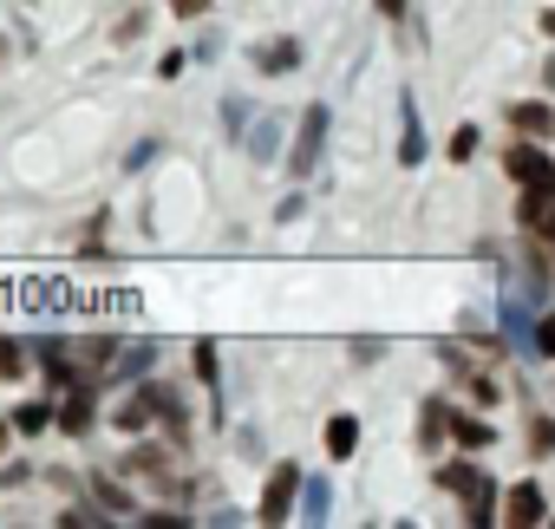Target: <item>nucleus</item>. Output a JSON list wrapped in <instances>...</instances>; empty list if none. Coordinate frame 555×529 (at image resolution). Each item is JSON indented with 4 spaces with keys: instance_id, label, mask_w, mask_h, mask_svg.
<instances>
[{
    "instance_id": "obj_10",
    "label": "nucleus",
    "mask_w": 555,
    "mask_h": 529,
    "mask_svg": "<svg viewBox=\"0 0 555 529\" xmlns=\"http://www.w3.org/2000/svg\"><path fill=\"white\" fill-rule=\"evenodd\" d=\"M542 483H516V490H503V522L509 529H535L542 522Z\"/></svg>"
},
{
    "instance_id": "obj_18",
    "label": "nucleus",
    "mask_w": 555,
    "mask_h": 529,
    "mask_svg": "<svg viewBox=\"0 0 555 529\" xmlns=\"http://www.w3.org/2000/svg\"><path fill=\"white\" fill-rule=\"evenodd\" d=\"M151 418H157V412H151V399H144V386H138V392L118 405V431H144Z\"/></svg>"
},
{
    "instance_id": "obj_5",
    "label": "nucleus",
    "mask_w": 555,
    "mask_h": 529,
    "mask_svg": "<svg viewBox=\"0 0 555 529\" xmlns=\"http://www.w3.org/2000/svg\"><path fill=\"white\" fill-rule=\"evenodd\" d=\"M301 470L295 464H274L268 470V483H261V509H255V522H288L295 516V503H301Z\"/></svg>"
},
{
    "instance_id": "obj_3",
    "label": "nucleus",
    "mask_w": 555,
    "mask_h": 529,
    "mask_svg": "<svg viewBox=\"0 0 555 529\" xmlns=\"http://www.w3.org/2000/svg\"><path fill=\"white\" fill-rule=\"evenodd\" d=\"M327 131H334V112H327V105H308L301 125H295V144H288V177H295V183H308V177L321 170Z\"/></svg>"
},
{
    "instance_id": "obj_28",
    "label": "nucleus",
    "mask_w": 555,
    "mask_h": 529,
    "mask_svg": "<svg viewBox=\"0 0 555 529\" xmlns=\"http://www.w3.org/2000/svg\"><path fill=\"white\" fill-rule=\"evenodd\" d=\"M164 8H170L177 21H196V14H209V0H164Z\"/></svg>"
},
{
    "instance_id": "obj_25",
    "label": "nucleus",
    "mask_w": 555,
    "mask_h": 529,
    "mask_svg": "<svg viewBox=\"0 0 555 529\" xmlns=\"http://www.w3.org/2000/svg\"><path fill=\"white\" fill-rule=\"evenodd\" d=\"M248 157H261V164L274 157V118H261V125H255V138H248Z\"/></svg>"
},
{
    "instance_id": "obj_12",
    "label": "nucleus",
    "mask_w": 555,
    "mask_h": 529,
    "mask_svg": "<svg viewBox=\"0 0 555 529\" xmlns=\"http://www.w3.org/2000/svg\"><path fill=\"white\" fill-rule=\"evenodd\" d=\"M144 399H151V412H157V418H164V425H170V431L183 438V425H190V412H183V399H177L170 386H144Z\"/></svg>"
},
{
    "instance_id": "obj_14",
    "label": "nucleus",
    "mask_w": 555,
    "mask_h": 529,
    "mask_svg": "<svg viewBox=\"0 0 555 529\" xmlns=\"http://www.w3.org/2000/svg\"><path fill=\"white\" fill-rule=\"evenodd\" d=\"M301 66V47L295 40H274V47H255V73H295Z\"/></svg>"
},
{
    "instance_id": "obj_4",
    "label": "nucleus",
    "mask_w": 555,
    "mask_h": 529,
    "mask_svg": "<svg viewBox=\"0 0 555 529\" xmlns=\"http://www.w3.org/2000/svg\"><path fill=\"white\" fill-rule=\"evenodd\" d=\"M503 177L522 183V190H548V196H555V157H548L535 138H522V144L503 151Z\"/></svg>"
},
{
    "instance_id": "obj_23",
    "label": "nucleus",
    "mask_w": 555,
    "mask_h": 529,
    "mask_svg": "<svg viewBox=\"0 0 555 529\" xmlns=\"http://www.w3.org/2000/svg\"><path fill=\"white\" fill-rule=\"evenodd\" d=\"M53 418H60V405H40V399H34V405H21V412H14V431H47Z\"/></svg>"
},
{
    "instance_id": "obj_8",
    "label": "nucleus",
    "mask_w": 555,
    "mask_h": 529,
    "mask_svg": "<svg viewBox=\"0 0 555 529\" xmlns=\"http://www.w3.org/2000/svg\"><path fill=\"white\" fill-rule=\"evenodd\" d=\"M516 222L555 248V196H548V190H522V196H516Z\"/></svg>"
},
{
    "instance_id": "obj_17",
    "label": "nucleus",
    "mask_w": 555,
    "mask_h": 529,
    "mask_svg": "<svg viewBox=\"0 0 555 529\" xmlns=\"http://www.w3.org/2000/svg\"><path fill=\"white\" fill-rule=\"evenodd\" d=\"M451 438H457L464 451H483V444H490V425L470 418V412H451Z\"/></svg>"
},
{
    "instance_id": "obj_26",
    "label": "nucleus",
    "mask_w": 555,
    "mask_h": 529,
    "mask_svg": "<svg viewBox=\"0 0 555 529\" xmlns=\"http://www.w3.org/2000/svg\"><path fill=\"white\" fill-rule=\"evenodd\" d=\"M535 360H555V314H535Z\"/></svg>"
},
{
    "instance_id": "obj_20",
    "label": "nucleus",
    "mask_w": 555,
    "mask_h": 529,
    "mask_svg": "<svg viewBox=\"0 0 555 529\" xmlns=\"http://www.w3.org/2000/svg\"><path fill=\"white\" fill-rule=\"evenodd\" d=\"M477 144H483V131H477V125H457V131H451V144H444V157H451V164H470V157H477Z\"/></svg>"
},
{
    "instance_id": "obj_6",
    "label": "nucleus",
    "mask_w": 555,
    "mask_h": 529,
    "mask_svg": "<svg viewBox=\"0 0 555 529\" xmlns=\"http://www.w3.org/2000/svg\"><path fill=\"white\" fill-rule=\"evenodd\" d=\"M92 418H99V405H92V379L60 386V431H66V438H86Z\"/></svg>"
},
{
    "instance_id": "obj_22",
    "label": "nucleus",
    "mask_w": 555,
    "mask_h": 529,
    "mask_svg": "<svg viewBox=\"0 0 555 529\" xmlns=\"http://www.w3.org/2000/svg\"><path fill=\"white\" fill-rule=\"evenodd\" d=\"M196 373L209 392H222V360H216V340H196Z\"/></svg>"
},
{
    "instance_id": "obj_29",
    "label": "nucleus",
    "mask_w": 555,
    "mask_h": 529,
    "mask_svg": "<svg viewBox=\"0 0 555 529\" xmlns=\"http://www.w3.org/2000/svg\"><path fill=\"white\" fill-rule=\"evenodd\" d=\"M373 8H379L386 21H399V14H405V0H373Z\"/></svg>"
},
{
    "instance_id": "obj_21",
    "label": "nucleus",
    "mask_w": 555,
    "mask_h": 529,
    "mask_svg": "<svg viewBox=\"0 0 555 529\" xmlns=\"http://www.w3.org/2000/svg\"><path fill=\"white\" fill-rule=\"evenodd\" d=\"M529 457H555V418L548 412L529 418Z\"/></svg>"
},
{
    "instance_id": "obj_24",
    "label": "nucleus",
    "mask_w": 555,
    "mask_h": 529,
    "mask_svg": "<svg viewBox=\"0 0 555 529\" xmlns=\"http://www.w3.org/2000/svg\"><path fill=\"white\" fill-rule=\"evenodd\" d=\"M92 496H99V503H105L112 516H125V509H131V496H125V490H118L112 477H92Z\"/></svg>"
},
{
    "instance_id": "obj_9",
    "label": "nucleus",
    "mask_w": 555,
    "mask_h": 529,
    "mask_svg": "<svg viewBox=\"0 0 555 529\" xmlns=\"http://www.w3.org/2000/svg\"><path fill=\"white\" fill-rule=\"evenodd\" d=\"M503 118H509V131H522V138H555V105H548V99H516Z\"/></svg>"
},
{
    "instance_id": "obj_15",
    "label": "nucleus",
    "mask_w": 555,
    "mask_h": 529,
    "mask_svg": "<svg viewBox=\"0 0 555 529\" xmlns=\"http://www.w3.org/2000/svg\"><path fill=\"white\" fill-rule=\"evenodd\" d=\"M151 360H157V347H151V340L118 347V379H144V373H151Z\"/></svg>"
},
{
    "instance_id": "obj_27",
    "label": "nucleus",
    "mask_w": 555,
    "mask_h": 529,
    "mask_svg": "<svg viewBox=\"0 0 555 529\" xmlns=\"http://www.w3.org/2000/svg\"><path fill=\"white\" fill-rule=\"evenodd\" d=\"M242 125H248V105H242V99H222V131L242 138Z\"/></svg>"
},
{
    "instance_id": "obj_13",
    "label": "nucleus",
    "mask_w": 555,
    "mask_h": 529,
    "mask_svg": "<svg viewBox=\"0 0 555 529\" xmlns=\"http://www.w3.org/2000/svg\"><path fill=\"white\" fill-rule=\"evenodd\" d=\"M438 438H451V405H444V399H425V412H418V444L431 451Z\"/></svg>"
},
{
    "instance_id": "obj_16",
    "label": "nucleus",
    "mask_w": 555,
    "mask_h": 529,
    "mask_svg": "<svg viewBox=\"0 0 555 529\" xmlns=\"http://www.w3.org/2000/svg\"><path fill=\"white\" fill-rule=\"evenodd\" d=\"M327 503H334V490H327L321 477H308V483H301V509H295V516H301V522H327Z\"/></svg>"
},
{
    "instance_id": "obj_31",
    "label": "nucleus",
    "mask_w": 555,
    "mask_h": 529,
    "mask_svg": "<svg viewBox=\"0 0 555 529\" xmlns=\"http://www.w3.org/2000/svg\"><path fill=\"white\" fill-rule=\"evenodd\" d=\"M8 431H14V425H8V418H0V451H8Z\"/></svg>"
},
{
    "instance_id": "obj_19",
    "label": "nucleus",
    "mask_w": 555,
    "mask_h": 529,
    "mask_svg": "<svg viewBox=\"0 0 555 529\" xmlns=\"http://www.w3.org/2000/svg\"><path fill=\"white\" fill-rule=\"evenodd\" d=\"M34 366V353L21 347V340H8V334H0V379H21Z\"/></svg>"
},
{
    "instance_id": "obj_2",
    "label": "nucleus",
    "mask_w": 555,
    "mask_h": 529,
    "mask_svg": "<svg viewBox=\"0 0 555 529\" xmlns=\"http://www.w3.org/2000/svg\"><path fill=\"white\" fill-rule=\"evenodd\" d=\"M438 490L464 496V522H470V529L496 522V503H503V490H496V477H490V470H477L470 457H457V464H438Z\"/></svg>"
},
{
    "instance_id": "obj_11",
    "label": "nucleus",
    "mask_w": 555,
    "mask_h": 529,
    "mask_svg": "<svg viewBox=\"0 0 555 529\" xmlns=\"http://www.w3.org/2000/svg\"><path fill=\"white\" fill-rule=\"evenodd\" d=\"M353 451H360V418H353V412H334V418H327V457L347 464Z\"/></svg>"
},
{
    "instance_id": "obj_30",
    "label": "nucleus",
    "mask_w": 555,
    "mask_h": 529,
    "mask_svg": "<svg viewBox=\"0 0 555 529\" xmlns=\"http://www.w3.org/2000/svg\"><path fill=\"white\" fill-rule=\"evenodd\" d=\"M542 40H555V8H548V14H542Z\"/></svg>"
},
{
    "instance_id": "obj_1",
    "label": "nucleus",
    "mask_w": 555,
    "mask_h": 529,
    "mask_svg": "<svg viewBox=\"0 0 555 529\" xmlns=\"http://www.w3.org/2000/svg\"><path fill=\"white\" fill-rule=\"evenodd\" d=\"M27 314H138V295H92V288H66V282H21L14 295Z\"/></svg>"
},
{
    "instance_id": "obj_7",
    "label": "nucleus",
    "mask_w": 555,
    "mask_h": 529,
    "mask_svg": "<svg viewBox=\"0 0 555 529\" xmlns=\"http://www.w3.org/2000/svg\"><path fill=\"white\" fill-rule=\"evenodd\" d=\"M425 157H431V144H425L418 105H412V92H399V164H405V170H418Z\"/></svg>"
}]
</instances>
